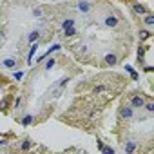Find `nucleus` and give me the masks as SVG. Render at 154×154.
<instances>
[{
    "label": "nucleus",
    "instance_id": "1",
    "mask_svg": "<svg viewBox=\"0 0 154 154\" xmlns=\"http://www.w3.org/2000/svg\"><path fill=\"white\" fill-rule=\"evenodd\" d=\"M131 105L132 107H143V105H145V98H143V96H134L131 100Z\"/></svg>",
    "mask_w": 154,
    "mask_h": 154
},
{
    "label": "nucleus",
    "instance_id": "2",
    "mask_svg": "<svg viewBox=\"0 0 154 154\" xmlns=\"http://www.w3.org/2000/svg\"><path fill=\"white\" fill-rule=\"evenodd\" d=\"M105 26H107V27H116V26H118V18L112 17V15H109V17L105 18Z\"/></svg>",
    "mask_w": 154,
    "mask_h": 154
},
{
    "label": "nucleus",
    "instance_id": "3",
    "mask_svg": "<svg viewBox=\"0 0 154 154\" xmlns=\"http://www.w3.org/2000/svg\"><path fill=\"white\" fill-rule=\"evenodd\" d=\"M105 62L109 63V65H116V54H112V53H109V54H105Z\"/></svg>",
    "mask_w": 154,
    "mask_h": 154
},
{
    "label": "nucleus",
    "instance_id": "4",
    "mask_svg": "<svg viewBox=\"0 0 154 154\" xmlns=\"http://www.w3.org/2000/svg\"><path fill=\"white\" fill-rule=\"evenodd\" d=\"M122 116L127 118V120H129V118H132V109L131 107H123L122 109Z\"/></svg>",
    "mask_w": 154,
    "mask_h": 154
},
{
    "label": "nucleus",
    "instance_id": "5",
    "mask_svg": "<svg viewBox=\"0 0 154 154\" xmlns=\"http://www.w3.org/2000/svg\"><path fill=\"white\" fill-rule=\"evenodd\" d=\"M62 27H63V31H67V29H73V27H74V22L69 18V20H65V22L62 24Z\"/></svg>",
    "mask_w": 154,
    "mask_h": 154
},
{
    "label": "nucleus",
    "instance_id": "6",
    "mask_svg": "<svg viewBox=\"0 0 154 154\" xmlns=\"http://www.w3.org/2000/svg\"><path fill=\"white\" fill-rule=\"evenodd\" d=\"M125 151H127V152H134V151H136V143H134V141H129L127 145H125Z\"/></svg>",
    "mask_w": 154,
    "mask_h": 154
},
{
    "label": "nucleus",
    "instance_id": "7",
    "mask_svg": "<svg viewBox=\"0 0 154 154\" xmlns=\"http://www.w3.org/2000/svg\"><path fill=\"white\" fill-rule=\"evenodd\" d=\"M132 11H134V13H140V15H143V13H145V7H143V6H140V4H136V6L132 7Z\"/></svg>",
    "mask_w": 154,
    "mask_h": 154
},
{
    "label": "nucleus",
    "instance_id": "8",
    "mask_svg": "<svg viewBox=\"0 0 154 154\" xmlns=\"http://www.w3.org/2000/svg\"><path fill=\"white\" fill-rule=\"evenodd\" d=\"M102 152H103V154H114V149H112V147H105V145H103V147H102Z\"/></svg>",
    "mask_w": 154,
    "mask_h": 154
},
{
    "label": "nucleus",
    "instance_id": "9",
    "mask_svg": "<svg viewBox=\"0 0 154 154\" xmlns=\"http://www.w3.org/2000/svg\"><path fill=\"white\" fill-rule=\"evenodd\" d=\"M149 36H151V33H149V31H140V40H147Z\"/></svg>",
    "mask_w": 154,
    "mask_h": 154
},
{
    "label": "nucleus",
    "instance_id": "10",
    "mask_svg": "<svg viewBox=\"0 0 154 154\" xmlns=\"http://www.w3.org/2000/svg\"><path fill=\"white\" fill-rule=\"evenodd\" d=\"M145 24H147V26H152V24H154V17H152V15L145 17Z\"/></svg>",
    "mask_w": 154,
    "mask_h": 154
},
{
    "label": "nucleus",
    "instance_id": "11",
    "mask_svg": "<svg viewBox=\"0 0 154 154\" xmlns=\"http://www.w3.org/2000/svg\"><path fill=\"white\" fill-rule=\"evenodd\" d=\"M38 38V31H33L31 34H29V42H34Z\"/></svg>",
    "mask_w": 154,
    "mask_h": 154
},
{
    "label": "nucleus",
    "instance_id": "12",
    "mask_svg": "<svg viewBox=\"0 0 154 154\" xmlns=\"http://www.w3.org/2000/svg\"><path fill=\"white\" fill-rule=\"evenodd\" d=\"M78 7H80L82 11H89V4H85V2H80V4H78Z\"/></svg>",
    "mask_w": 154,
    "mask_h": 154
},
{
    "label": "nucleus",
    "instance_id": "13",
    "mask_svg": "<svg viewBox=\"0 0 154 154\" xmlns=\"http://www.w3.org/2000/svg\"><path fill=\"white\" fill-rule=\"evenodd\" d=\"M22 149H24V151H27V149L29 147H31V141H29V140H26V141H22V145H20Z\"/></svg>",
    "mask_w": 154,
    "mask_h": 154
},
{
    "label": "nucleus",
    "instance_id": "14",
    "mask_svg": "<svg viewBox=\"0 0 154 154\" xmlns=\"http://www.w3.org/2000/svg\"><path fill=\"white\" fill-rule=\"evenodd\" d=\"M31 122H33V116H26V118L22 120V123H24V125H29Z\"/></svg>",
    "mask_w": 154,
    "mask_h": 154
},
{
    "label": "nucleus",
    "instance_id": "15",
    "mask_svg": "<svg viewBox=\"0 0 154 154\" xmlns=\"http://www.w3.org/2000/svg\"><path fill=\"white\" fill-rule=\"evenodd\" d=\"M74 33H76V29H67V31H63V34H65V36H71V34H74Z\"/></svg>",
    "mask_w": 154,
    "mask_h": 154
},
{
    "label": "nucleus",
    "instance_id": "16",
    "mask_svg": "<svg viewBox=\"0 0 154 154\" xmlns=\"http://www.w3.org/2000/svg\"><path fill=\"white\" fill-rule=\"evenodd\" d=\"M145 107H147V111H149V112H152V111H154V103H152V102L145 103Z\"/></svg>",
    "mask_w": 154,
    "mask_h": 154
},
{
    "label": "nucleus",
    "instance_id": "17",
    "mask_svg": "<svg viewBox=\"0 0 154 154\" xmlns=\"http://www.w3.org/2000/svg\"><path fill=\"white\" fill-rule=\"evenodd\" d=\"M36 47H38V46H36V44H34V46L31 47V53H29V62H31V58H33V54H34V51H36Z\"/></svg>",
    "mask_w": 154,
    "mask_h": 154
},
{
    "label": "nucleus",
    "instance_id": "18",
    "mask_svg": "<svg viewBox=\"0 0 154 154\" xmlns=\"http://www.w3.org/2000/svg\"><path fill=\"white\" fill-rule=\"evenodd\" d=\"M4 65H7V67H13V65H15V60H4Z\"/></svg>",
    "mask_w": 154,
    "mask_h": 154
},
{
    "label": "nucleus",
    "instance_id": "19",
    "mask_svg": "<svg viewBox=\"0 0 154 154\" xmlns=\"http://www.w3.org/2000/svg\"><path fill=\"white\" fill-rule=\"evenodd\" d=\"M22 76H24L22 71H17V73H15V78H17V80H22Z\"/></svg>",
    "mask_w": 154,
    "mask_h": 154
},
{
    "label": "nucleus",
    "instance_id": "20",
    "mask_svg": "<svg viewBox=\"0 0 154 154\" xmlns=\"http://www.w3.org/2000/svg\"><path fill=\"white\" fill-rule=\"evenodd\" d=\"M53 65H54V60H49V62L46 63V69H51Z\"/></svg>",
    "mask_w": 154,
    "mask_h": 154
},
{
    "label": "nucleus",
    "instance_id": "21",
    "mask_svg": "<svg viewBox=\"0 0 154 154\" xmlns=\"http://www.w3.org/2000/svg\"><path fill=\"white\" fill-rule=\"evenodd\" d=\"M102 91H103V85H98V87H94V93H96V94H98V93H102Z\"/></svg>",
    "mask_w": 154,
    "mask_h": 154
},
{
    "label": "nucleus",
    "instance_id": "22",
    "mask_svg": "<svg viewBox=\"0 0 154 154\" xmlns=\"http://www.w3.org/2000/svg\"><path fill=\"white\" fill-rule=\"evenodd\" d=\"M20 102H22L20 98H17V100H15V107H20Z\"/></svg>",
    "mask_w": 154,
    "mask_h": 154
},
{
    "label": "nucleus",
    "instance_id": "23",
    "mask_svg": "<svg viewBox=\"0 0 154 154\" xmlns=\"http://www.w3.org/2000/svg\"><path fill=\"white\" fill-rule=\"evenodd\" d=\"M2 109H4V102H0V111H2Z\"/></svg>",
    "mask_w": 154,
    "mask_h": 154
}]
</instances>
